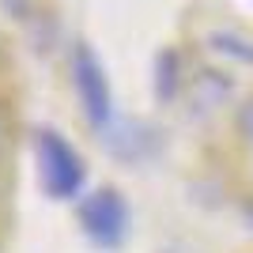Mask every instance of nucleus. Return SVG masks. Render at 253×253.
<instances>
[{
    "label": "nucleus",
    "instance_id": "f257e3e1",
    "mask_svg": "<svg viewBox=\"0 0 253 253\" xmlns=\"http://www.w3.org/2000/svg\"><path fill=\"white\" fill-rule=\"evenodd\" d=\"M76 72H80V87H84L87 110H95V117L102 121V117H106V106H110V95H106V84H102V72H98L95 57H91L87 49L76 53Z\"/></svg>",
    "mask_w": 253,
    "mask_h": 253
},
{
    "label": "nucleus",
    "instance_id": "f03ea898",
    "mask_svg": "<svg viewBox=\"0 0 253 253\" xmlns=\"http://www.w3.org/2000/svg\"><path fill=\"white\" fill-rule=\"evenodd\" d=\"M42 151H45V159H49V174L57 178V189L72 193L76 185H80V167H76V159L68 155V148L57 144L53 136H45L42 140Z\"/></svg>",
    "mask_w": 253,
    "mask_h": 253
},
{
    "label": "nucleus",
    "instance_id": "7ed1b4c3",
    "mask_svg": "<svg viewBox=\"0 0 253 253\" xmlns=\"http://www.w3.org/2000/svg\"><path fill=\"white\" fill-rule=\"evenodd\" d=\"M87 219H91V227H95L102 238H114V234L121 231V223H125V211H121V204L106 193V197H98V201L87 208Z\"/></svg>",
    "mask_w": 253,
    "mask_h": 253
},
{
    "label": "nucleus",
    "instance_id": "20e7f679",
    "mask_svg": "<svg viewBox=\"0 0 253 253\" xmlns=\"http://www.w3.org/2000/svg\"><path fill=\"white\" fill-rule=\"evenodd\" d=\"M246 125H250V128H253V110H250V114H246Z\"/></svg>",
    "mask_w": 253,
    "mask_h": 253
}]
</instances>
